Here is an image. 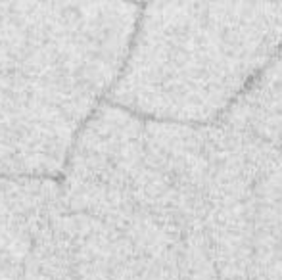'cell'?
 <instances>
[{"mask_svg": "<svg viewBox=\"0 0 282 280\" xmlns=\"http://www.w3.org/2000/svg\"><path fill=\"white\" fill-rule=\"evenodd\" d=\"M223 119L282 148V48Z\"/></svg>", "mask_w": 282, "mask_h": 280, "instance_id": "obj_1", "label": "cell"}]
</instances>
